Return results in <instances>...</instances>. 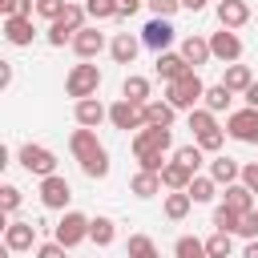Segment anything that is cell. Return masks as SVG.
I'll use <instances>...</instances> for the list:
<instances>
[{
	"instance_id": "6da1fadb",
	"label": "cell",
	"mask_w": 258,
	"mask_h": 258,
	"mask_svg": "<svg viewBox=\"0 0 258 258\" xmlns=\"http://www.w3.org/2000/svg\"><path fill=\"white\" fill-rule=\"evenodd\" d=\"M69 153L77 157V165H81L85 177H93V181L109 177V149L101 145L97 129H81V125H77V129L69 133Z\"/></svg>"
},
{
	"instance_id": "7a4b0ae2",
	"label": "cell",
	"mask_w": 258,
	"mask_h": 258,
	"mask_svg": "<svg viewBox=\"0 0 258 258\" xmlns=\"http://www.w3.org/2000/svg\"><path fill=\"white\" fill-rule=\"evenodd\" d=\"M206 97V81L198 77V69H189L185 77H177L173 85H165V101L177 109V113H194Z\"/></svg>"
},
{
	"instance_id": "3957f363",
	"label": "cell",
	"mask_w": 258,
	"mask_h": 258,
	"mask_svg": "<svg viewBox=\"0 0 258 258\" xmlns=\"http://www.w3.org/2000/svg\"><path fill=\"white\" fill-rule=\"evenodd\" d=\"M101 69L97 64H89V60H81V64H73L69 73H64V93L73 97V101H85V97H97V89H101Z\"/></svg>"
},
{
	"instance_id": "277c9868",
	"label": "cell",
	"mask_w": 258,
	"mask_h": 258,
	"mask_svg": "<svg viewBox=\"0 0 258 258\" xmlns=\"http://www.w3.org/2000/svg\"><path fill=\"white\" fill-rule=\"evenodd\" d=\"M16 161H20L24 173H32V177H52V173H56V153H52L48 145H40V141H24V145L16 149Z\"/></svg>"
},
{
	"instance_id": "5b68a950",
	"label": "cell",
	"mask_w": 258,
	"mask_h": 258,
	"mask_svg": "<svg viewBox=\"0 0 258 258\" xmlns=\"http://www.w3.org/2000/svg\"><path fill=\"white\" fill-rule=\"evenodd\" d=\"M89 222H93V218H85L81 210H64L60 222L52 226V238H56L64 250H77L81 242H89Z\"/></svg>"
},
{
	"instance_id": "8992f818",
	"label": "cell",
	"mask_w": 258,
	"mask_h": 258,
	"mask_svg": "<svg viewBox=\"0 0 258 258\" xmlns=\"http://www.w3.org/2000/svg\"><path fill=\"white\" fill-rule=\"evenodd\" d=\"M173 149V129H157L145 125L133 133V157H149V153H169Z\"/></svg>"
},
{
	"instance_id": "52a82bcc",
	"label": "cell",
	"mask_w": 258,
	"mask_h": 258,
	"mask_svg": "<svg viewBox=\"0 0 258 258\" xmlns=\"http://www.w3.org/2000/svg\"><path fill=\"white\" fill-rule=\"evenodd\" d=\"M109 125L121 129V133H137V129H145V105H133V101L117 97V101L109 105Z\"/></svg>"
},
{
	"instance_id": "ba28073f",
	"label": "cell",
	"mask_w": 258,
	"mask_h": 258,
	"mask_svg": "<svg viewBox=\"0 0 258 258\" xmlns=\"http://www.w3.org/2000/svg\"><path fill=\"white\" fill-rule=\"evenodd\" d=\"M40 206L44 210H69V202H73V185H69V177H60V173H52V177H40Z\"/></svg>"
},
{
	"instance_id": "9c48e42d",
	"label": "cell",
	"mask_w": 258,
	"mask_h": 258,
	"mask_svg": "<svg viewBox=\"0 0 258 258\" xmlns=\"http://www.w3.org/2000/svg\"><path fill=\"white\" fill-rule=\"evenodd\" d=\"M226 137L242 145H258V109H234L226 117Z\"/></svg>"
},
{
	"instance_id": "30bf717a",
	"label": "cell",
	"mask_w": 258,
	"mask_h": 258,
	"mask_svg": "<svg viewBox=\"0 0 258 258\" xmlns=\"http://www.w3.org/2000/svg\"><path fill=\"white\" fill-rule=\"evenodd\" d=\"M40 242H36V226L32 222H20V218H12L8 226H4V250L8 254H28V250H36Z\"/></svg>"
},
{
	"instance_id": "8fae6325",
	"label": "cell",
	"mask_w": 258,
	"mask_h": 258,
	"mask_svg": "<svg viewBox=\"0 0 258 258\" xmlns=\"http://www.w3.org/2000/svg\"><path fill=\"white\" fill-rule=\"evenodd\" d=\"M210 52L222 64H238L242 60V36L230 32V28H218V32H210Z\"/></svg>"
},
{
	"instance_id": "7c38bea8",
	"label": "cell",
	"mask_w": 258,
	"mask_h": 258,
	"mask_svg": "<svg viewBox=\"0 0 258 258\" xmlns=\"http://www.w3.org/2000/svg\"><path fill=\"white\" fill-rule=\"evenodd\" d=\"M173 36H177V28H173L169 20H161V16H153V20L141 28V44H145V48H153V52H169Z\"/></svg>"
},
{
	"instance_id": "4fadbf2b",
	"label": "cell",
	"mask_w": 258,
	"mask_h": 258,
	"mask_svg": "<svg viewBox=\"0 0 258 258\" xmlns=\"http://www.w3.org/2000/svg\"><path fill=\"white\" fill-rule=\"evenodd\" d=\"M109 48V40H105V32L97 28V24H85L77 36H73V52L81 56V60H93V56H101Z\"/></svg>"
},
{
	"instance_id": "5bb4252c",
	"label": "cell",
	"mask_w": 258,
	"mask_h": 258,
	"mask_svg": "<svg viewBox=\"0 0 258 258\" xmlns=\"http://www.w3.org/2000/svg\"><path fill=\"white\" fill-rule=\"evenodd\" d=\"M73 121L81 129H101V121H109V105H101V97L73 101Z\"/></svg>"
},
{
	"instance_id": "9a60e30c",
	"label": "cell",
	"mask_w": 258,
	"mask_h": 258,
	"mask_svg": "<svg viewBox=\"0 0 258 258\" xmlns=\"http://www.w3.org/2000/svg\"><path fill=\"white\" fill-rule=\"evenodd\" d=\"M214 16H218V28L238 32L242 24H250V4H246V0H218Z\"/></svg>"
},
{
	"instance_id": "2e32d148",
	"label": "cell",
	"mask_w": 258,
	"mask_h": 258,
	"mask_svg": "<svg viewBox=\"0 0 258 258\" xmlns=\"http://www.w3.org/2000/svg\"><path fill=\"white\" fill-rule=\"evenodd\" d=\"M141 48H145V44H141V32H117V36L109 40V56H113L117 64H133Z\"/></svg>"
},
{
	"instance_id": "e0dca14e",
	"label": "cell",
	"mask_w": 258,
	"mask_h": 258,
	"mask_svg": "<svg viewBox=\"0 0 258 258\" xmlns=\"http://www.w3.org/2000/svg\"><path fill=\"white\" fill-rule=\"evenodd\" d=\"M32 36H36L32 16H4V40H8L12 48H28Z\"/></svg>"
},
{
	"instance_id": "ac0fdd59",
	"label": "cell",
	"mask_w": 258,
	"mask_h": 258,
	"mask_svg": "<svg viewBox=\"0 0 258 258\" xmlns=\"http://www.w3.org/2000/svg\"><path fill=\"white\" fill-rule=\"evenodd\" d=\"M181 56H185V64L189 69H202V64H210L214 60V52H210V36H198V32H189L185 40H181V48H177Z\"/></svg>"
},
{
	"instance_id": "d6986e66",
	"label": "cell",
	"mask_w": 258,
	"mask_h": 258,
	"mask_svg": "<svg viewBox=\"0 0 258 258\" xmlns=\"http://www.w3.org/2000/svg\"><path fill=\"white\" fill-rule=\"evenodd\" d=\"M153 69H157V77H161L165 85H173L177 77H185V73H189V64H185V56H181V52H173V48H169V52H157V60H153Z\"/></svg>"
},
{
	"instance_id": "ffe728a7",
	"label": "cell",
	"mask_w": 258,
	"mask_h": 258,
	"mask_svg": "<svg viewBox=\"0 0 258 258\" xmlns=\"http://www.w3.org/2000/svg\"><path fill=\"white\" fill-rule=\"evenodd\" d=\"M121 97H125V101H133V105H149V101H153V85H149V77L129 73V77L121 81Z\"/></svg>"
},
{
	"instance_id": "44dd1931",
	"label": "cell",
	"mask_w": 258,
	"mask_h": 258,
	"mask_svg": "<svg viewBox=\"0 0 258 258\" xmlns=\"http://www.w3.org/2000/svg\"><path fill=\"white\" fill-rule=\"evenodd\" d=\"M161 189H165V185H161V173L137 169V173L129 177V194H133V198H141V202H145V198H157Z\"/></svg>"
},
{
	"instance_id": "7402d4cb",
	"label": "cell",
	"mask_w": 258,
	"mask_h": 258,
	"mask_svg": "<svg viewBox=\"0 0 258 258\" xmlns=\"http://www.w3.org/2000/svg\"><path fill=\"white\" fill-rule=\"evenodd\" d=\"M89 242H93L97 250H109V246L117 242V222L105 218V214H97V218L89 222Z\"/></svg>"
},
{
	"instance_id": "603a6c76",
	"label": "cell",
	"mask_w": 258,
	"mask_h": 258,
	"mask_svg": "<svg viewBox=\"0 0 258 258\" xmlns=\"http://www.w3.org/2000/svg\"><path fill=\"white\" fill-rule=\"evenodd\" d=\"M173 121H177V109H173L165 97H161V101L153 97V101L145 105V125H157V129H173Z\"/></svg>"
},
{
	"instance_id": "cb8c5ba5",
	"label": "cell",
	"mask_w": 258,
	"mask_h": 258,
	"mask_svg": "<svg viewBox=\"0 0 258 258\" xmlns=\"http://www.w3.org/2000/svg\"><path fill=\"white\" fill-rule=\"evenodd\" d=\"M210 177H214L218 185H234V181H242V165H238L234 157L218 153V157L210 161Z\"/></svg>"
},
{
	"instance_id": "d4e9b609",
	"label": "cell",
	"mask_w": 258,
	"mask_h": 258,
	"mask_svg": "<svg viewBox=\"0 0 258 258\" xmlns=\"http://www.w3.org/2000/svg\"><path fill=\"white\" fill-rule=\"evenodd\" d=\"M189 210H194V198H189L185 189H169V194L161 198V214H165L169 222H181Z\"/></svg>"
},
{
	"instance_id": "484cf974",
	"label": "cell",
	"mask_w": 258,
	"mask_h": 258,
	"mask_svg": "<svg viewBox=\"0 0 258 258\" xmlns=\"http://www.w3.org/2000/svg\"><path fill=\"white\" fill-rule=\"evenodd\" d=\"M222 85H226L234 97H242V93L254 85V73H250V64H226V73H222Z\"/></svg>"
},
{
	"instance_id": "4316f807",
	"label": "cell",
	"mask_w": 258,
	"mask_h": 258,
	"mask_svg": "<svg viewBox=\"0 0 258 258\" xmlns=\"http://www.w3.org/2000/svg\"><path fill=\"white\" fill-rule=\"evenodd\" d=\"M202 105H206L210 113H226V117H230V113H234V109H230V105H234V93H230L222 81H218V85H206V97H202Z\"/></svg>"
},
{
	"instance_id": "83f0119b",
	"label": "cell",
	"mask_w": 258,
	"mask_h": 258,
	"mask_svg": "<svg viewBox=\"0 0 258 258\" xmlns=\"http://www.w3.org/2000/svg\"><path fill=\"white\" fill-rule=\"evenodd\" d=\"M222 202H226L230 210H238V214H250V210H258V206H254L258 198H254V194H250V189H246L242 181H234V185H226V194H222Z\"/></svg>"
},
{
	"instance_id": "f1b7e54d",
	"label": "cell",
	"mask_w": 258,
	"mask_h": 258,
	"mask_svg": "<svg viewBox=\"0 0 258 258\" xmlns=\"http://www.w3.org/2000/svg\"><path fill=\"white\" fill-rule=\"evenodd\" d=\"M194 177H198V173H189V169H185L181 161H173V157H169V165L161 169V185H165V189H189Z\"/></svg>"
},
{
	"instance_id": "f546056e",
	"label": "cell",
	"mask_w": 258,
	"mask_h": 258,
	"mask_svg": "<svg viewBox=\"0 0 258 258\" xmlns=\"http://www.w3.org/2000/svg\"><path fill=\"white\" fill-rule=\"evenodd\" d=\"M189 198H194V206H206V202H214L218 198V181L210 177V173H198L194 181H189V189H185Z\"/></svg>"
},
{
	"instance_id": "4dcf8cb0",
	"label": "cell",
	"mask_w": 258,
	"mask_h": 258,
	"mask_svg": "<svg viewBox=\"0 0 258 258\" xmlns=\"http://www.w3.org/2000/svg\"><path fill=\"white\" fill-rule=\"evenodd\" d=\"M85 12H89L93 24H101V20H121L117 0H85Z\"/></svg>"
},
{
	"instance_id": "1f68e13d",
	"label": "cell",
	"mask_w": 258,
	"mask_h": 258,
	"mask_svg": "<svg viewBox=\"0 0 258 258\" xmlns=\"http://www.w3.org/2000/svg\"><path fill=\"white\" fill-rule=\"evenodd\" d=\"M173 258H210V254H206V238L181 234V238L173 242Z\"/></svg>"
},
{
	"instance_id": "d6a6232c",
	"label": "cell",
	"mask_w": 258,
	"mask_h": 258,
	"mask_svg": "<svg viewBox=\"0 0 258 258\" xmlns=\"http://www.w3.org/2000/svg\"><path fill=\"white\" fill-rule=\"evenodd\" d=\"M238 222H242V214H238V210H230L226 202H218V206H214V230H222V234H238Z\"/></svg>"
},
{
	"instance_id": "836d02e7",
	"label": "cell",
	"mask_w": 258,
	"mask_h": 258,
	"mask_svg": "<svg viewBox=\"0 0 258 258\" xmlns=\"http://www.w3.org/2000/svg\"><path fill=\"white\" fill-rule=\"evenodd\" d=\"M125 258H157V246L149 234H129L125 242Z\"/></svg>"
},
{
	"instance_id": "e575fe53",
	"label": "cell",
	"mask_w": 258,
	"mask_h": 258,
	"mask_svg": "<svg viewBox=\"0 0 258 258\" xmlns=\"http://www.w3.org/2000/svg\"><path fill=\"white\" fill-rule=\"evenodd\" d=\"M60 24H64V28H69V32L77 36V32H81L85 24H93V20H89V12H85V4H77V0H69V8H64V16H60Z\"/></svg>"
},
{
	"instance_id": "d590c367",
	"label": "cell",
	"mask_w": 258,
	"mask_h": 258,
	"mask_svg": "<svg viewBox=\"0 0 258 258\" xmlns=\"http://www.w3.org/2000/svg\"><path fill=\"white\" fill-rule=\"evenodd\" d=\"M206 254H210V258H230V254H234V234L214 230V234L206 238Z\"/></svg>"
},
{
	"instance_id": "8d00e7d4",
	"label": "cell",
	"mask_w": 258,
	"mask_h": 258,
	"mask_svg": "<svg viewBox=\"0 0 258 258\" xmlns=\"http://www.w3.org/2000/svg\"><path fill=\"white\" fill-rule=\"evenodd\" d=\"M189 129H194V137H202V133L218 129V113H210L206 105H198V109L189 113Z\"/></svg>"
},
{
	"instance_id": "74e56055",
	"label": "cell",
	"mask_w": 258,
	"mask_h": 258,
	"mask_svg": "<svg viewBox=\"0 0 258 258\" xmlns=\"http://www.w3.org/2000/svg\"><path fill=\"white\" fill-rule=\"evenodd\" d=\"M173 161H181L189 173H198V169H202V161H206V153H202V145L194 141V145H181V149H173Z\"/></svg>"
},
{
	"instance_id": "f35d334b",
	"label": "cell",
	"mask_w": 258,
	"mask_h": 258,
	"mask_svg": "<svg viewBox=\"0 0 258 258\" xmlns=\"http://www.w3.org/2000/svg\"><path fill=\"white\" fill-rule=\"evenodd\" d=\"M194 141L202 145V153H214V157H218L222 145H226V129L218 125V129H210V133H202V137H194Z\"/></svg>"
},
{
	"instance_id": "ab89813d",
	"label": "cell",
	"mask_w": 258,
	"mask_h": 258,
	"mask_svg": "<svg viewBox=\"0 0 258 258\" xmlns=\"http://www.w3.org/2000/svg\"><path fill=\"white\" fill-rule=\"evenodd\" d=\"M16 210H20V189H16L12 181H4V185H0V214L12 218Z\"/></svg>"
},
{
	"instance_id": "60d3db41",
	"label": "cell",
	"mask_w": 258,
	"mask_h": 258,
	"mask_svg": "<svg viewBox=\"0 0 258 258\" xmlns=\"http://www.w3.org/2000/svg\"><path fill=\"white\" fill-rule=\"evenodd\" d=\"M64 8H69V0H36V16H40V20H48V24H52V20H60V16H64Z\"/></svg>"
},
{
	"instance_id": "b9f144b4",
	"label": "cell",
	"mask_w": 258,
	"mask_h": 258,
	"mask_svg": "<svg viewBox=\"0 0 258 258\" xmlns=\"http://www.w3.org/2000/svg\"><path fill=\"white\" fill-rule=\"evenodd\" d=\"M0 16H36V0H0Z\"/></svg>"
},
{
	"instance_id": "7bdbcfd3",
	"label": "cell",
	"mask_w": 258,
	"mask_h": 258,
	"mask_svg": "<svg viewBox=\"0 0 258 258\" xmlns=\"http://www.w3.org/2000/svg\"><path fill=\"white\" fill-rule=\"evenodd\" d=\"M44 40H48V48H64V44H73V32H69L60 20H52L48 32H44Z\"/></svg>"
},
{
	"instance_id": "ee69618b",
	"label": "cell",
	"mask_w": 258,
	"mask_h": 258,
	"mask_svg": "<svg viewBox=\"0 0 258 258\" xmlns=\"http://www.w3.org/2000/svg\"><path fill=\"white\" fill-rule=\"evenodd\" d=\"M238 238H246V242H258V210L242 214V222H238Z\"/></svg>"
},
{
	"instance_id": "f6af8a7d",
	"label": "cell",
	"mask_w": 258,
	"mask_h": 258,
	"mask_svg": "<svg viewBox=\"0 0 258 258\" xmlns=\"http://www.w3.org/2000/svg\"><path fill=\"white\" fill-rule=\"evenodd\" d=\"M149 12L161 16V20H169L173 12H181V0H149Z\"/></svg>"
},
{
	"instance_id": "bcb514c9",
	"label": "cell",
	"mask_w": 258,
	"mask_h": 258,
	"mask_svg": "<svg viewBox=\"0 0 258 258\" xmlns=\"http://www.w3.org/2000/svg\"><path fill=\"white\" fill-rule=\"evenodd\" d=\"M64 254H69V250H64L56 238H52V242H40V246L32 250V258H64Z\"/></svg>"
},
{
	"instance_id": "7dc6e473",
	"label": "cell",
	"mask_w": 258,
	"mask_h": 258,
	"mask_svg": "<svg viewBox=\"0 0 258 258\" xmlns=\"http://www.w3.org/2000/svg\"><path fill=\"white\" fill-rule=\"evenodd\" d=\"M242 185L258 198V161H246V165H242Z\"/></svg>"
},
{
	"instance_id": "c3c4849f",
	"label": "cell",
	"mask_w": 258,
	"mask_h": 258,
	"mask_svg": "<svg viewBox=\"0 0 258 258\" xmlns=\"http://www.w3.org/2000/svg\"><path fill=\"white\" fill-rule=\"evenodd\" d=\"M141 161V169H149V173H161L169 161H165V153H149V157H137Z\"/></svg>"
},
{
	"instance_id": "681fc988",
	"label": "cell",
	"mask_w": 258,
	"mask_h": 258,
	"mask_svg": "<svg viewBox=\"0 0 258 258\" xmlns=\"http://www.w3.org/2000/svg\"><path fill=\"white\" fill-rule=\"evenodd\" d=\"M141 4H149V0H117V8H121V20H125V16H133Z\"/></svg>"
},
{
	"instance_id": "f907efd6",
	"label": "cell",
	"mask_w": 258,
	"mask_h": 258,
	"mask_svg": "<svg viewBox=\"0 0 258 258\" xmlns=\"http://www.w3.org/2000/svg\"><path fill=\"white\" fill-rule=\"evenodd\" d=\"M242 101H246V109H258V81H254V85L242 93Z\"/></svg>"
},
{
	"instance_id": "816d5d0a",
	"label": "cell",
	"mask_w": 258,
	"mask_h": 258,
	"mask_svg": "<svg viewBox=\"0 0 258 258\" xmlns=\"http://www.w3.org/2000/svg\"><path fill=\"white\" fill-rule=\"evenodd\" d=\"M8 85H12V64L0 60V89H8Z\"/></svg>"
},
{
	"instance_id": "f5cc1de1",
	"label": "cell",
	"mask_w": 258,
	"mask_h": 258,
	"mask_svg": "<svg viewBox=\"0 0 258 258\" xmlns=\"http://www.w3.org/2000/svg\"><path fill=\"white\" fill-rule=\"evenodd\" d=\"M206 4H210V0H181V8H185V12H202Z\"/></svg>"
},
{
	"instance_id": "db71d44e",
	"label": "cell",
	"mask_w": 258,
	"mask_h": 258,
	"mask_svg": "<svg viewBox=\"0 0 258 258\" xmlns=\"http://www.w3.org/2000/svg\"><path fill=\"white\" fill-rule=\"evenodd\" d=\"M242 258H258V242H246V250H242Z\"/></svg>"
}]
</instances>
